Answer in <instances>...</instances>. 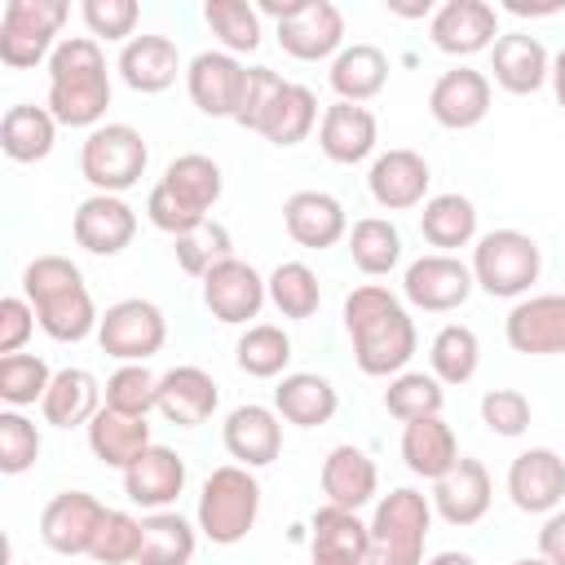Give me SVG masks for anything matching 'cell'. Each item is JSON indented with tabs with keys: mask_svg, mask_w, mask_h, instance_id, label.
<instances>
[{
	"mask_svg": "<svg viewBox=\"0 0 565 565\" xmlns=\"http://www.w3.org/2000/svg\"><path fill=\"white\" fill-rule=\"evenodd\" d=\"M481 366V340L463 322H446L428 344V371L441 384H468Z\"/></svg>",
	"mask_w": 565,
	"mask_h": 565,
	"instance_id": "7bdbcfd3",
	"label": "cell"
},
{
	"mask_svg": "<svg viewBox=\"0 0 565 565\" xmlns=\"http://www.w3.org/2000/svg\"><path fill=\"white\" fill-rule=\"evenodd\" d=\"M265 282H269V305H274L282 318L305 322V318H313L318 305H322V282H318V274H313L305 260H282V265H274V274H269Z\"/></svg>",
	"mask_w": 565,
	"mask_h": 565,
	"instance_id": "ee69618b",
	"label": "cell"
},
{
	"mask_svg": "<svg viewBox=\"0 0 565 565\" xmlns=\"http://www.w3.org/2000/svg\"><path fill=\"white\" fill-rule=\"evenodd\" d=\"M260 516V481L252 468L243 463H221L207 472L203 490H199V508H194V525L207 543L216 547H234L252 534Z\"/></svg>",
	"mask_w": 565,
	"mask_h": 565,
	"instance_id": "5b68a950",
	"label": "cell"
},
{
	"mask_svg": "<svg viewBox=\"0 0 565 565\" xmlns=\"http://www.w3.org/2000/svg\"><path fill=\"white\" fill-rule=\"evenodd\" d=\"M490 494H494V486H490V472H486V463L481 459H472V455H459V463L446 472V477H437L433 481V512L446 521V525H477L486 512H490Z\"/></svg>",
	"mask_w": 565,
	"mask_h": 565,
	"instance_id": "7402d4cb",
	"label": "cell"
},
{
	"mask_svg": "<svg viewBox=\"0 0 565 565\" xmlns=\"http://www.w3.org/2000/svg\"><path fill=\"white\" fill-rule=\"evenodd\" d=\"M428 35L450 57H472L481 49H494L499 40V13L486 0H446L428 18Z\"/></svg>",
	"mask_w": 565,
	"mask_h": 565,
	"instance_id": "ac0fdd59",
	"label": "cell"
},
{
	"mask_svg": "<svg viewBox=\"0 0 565 565\" xmlns=\"http://www.w3.org/2000/svg\"><path fill=\"white\" fill-rule=\"evenodd\" d=\"M199 282H203V305H207V313H212L216 322H225V327H243V322L260 318V309H265V300H269L265 274H260L256 265L238 260V256L212 265Z\"/></svg>",
	"mask_w": 565,
	"mask_h": 565,
	"instance_id": "4fadbf2b",
	"label": "cell"
},
{
	"mask_svg": "<svg viewBox=\"0 0 565 565\" xmlns=\"http://www.w3.org/2000/svg\"><path fill=\"white\" fill-rule=\"evenodd\" d=\"M375 141H380V124L358 102H331L322 110V119H318V146H322V154L331 163L353 168V163L375 154Z\"/></svg>",
	"mask_w": 565,
	"mask_h": 565,
	"instance_id": "83f0119b",
	"label": "cell"
},
{
	"mask_svg": "<svg viewBox=\"0 0 565 565\" xmlns=\"http://www.w3.org/2000/svg\"><path fill=\"white\" fill-rule=\"evenodd\" d=\"M40 327L35 309L26 296H4L0 300V358L9 353H22V344L31 340V331Z\"/></svg>",
	"mask_w": 565,
	"mask_h": 565,
	"instance_id": "11a10c76",
	"label": "cell"
},
{
	"mask_svg": "<svg viewBox=\"0 0 565 565\" xmlns=\"http://www.w3.org/2000/svg\"><path fill=\"white\" fill-rule=\"evenodd\" d=\"M441 406H446V384L433 371H402L384 388V411L402 424L424 419V415H441Z\"/></svg>",
	"mask_w": 565,
	"mask_h": 565,
	"instance_id": "bcb514c9",
	"label": "cell"
},
{
	"mask_svg": "<svg viewBox=\"0 0 565 565\" xmlns=\"http://www.w3.org/2000/svg\"><path fill=\"white\" fill-rule=\"evenodd\" d=\"M508 499L530 512V516H547L561 508L565 499V459L547 446H530L508 463Z\"/></svg>",
	"mask_w": 565,
	"mask_h": 565,
	"instance_id": "ffe728a7",
	"label": "cell"
},
{
	"mask_svg": "<svg viewBox=\"0 0 565 565\" xmlns=\"http://www.w3.org/2000/svg\"><path fill=\"white\" fill-rule=\"evenodd\" d=\"M221 441L230 450V459H238L243 468H265L282 455V424L274 406L260 402H243L225 415L221 424Z\"/></svg>",
	"mask_w": 565,
	"mask_h": 565,
	"instance_id": "603a6c76",
	"label": "cell"
},
{
	"mask_svg": "<svg viewBox=\"0 0 565 565\" xmlns=\"http://www.w3.org/2000/svg\"><path fill=\"white\" fill-rule=\"evenodd\" d=\"M419 234H424L428 247H437L446 256H455L459 247L477 243V207H472V199L455 194V190L450 194H433L424 203V212H419Z\"/></svg>",
	"mask_w": 565,
	"mask_h": 565,
	"instance_id": "8d00e7d4",
	"label": "cell"
},
{
	"mask_svg": "<svg viewBox=\"0 0 565 565\" xmlns=\"http://www.w3.org/2000/svg\"><path fill=\"white\" fill-rule=\"evenodd\" d=\"M53 141H57V119L49 106H31V102H18L4 110L0 119V150L13 159V163H40L53 154Z\"/></svg>",
	"mask_w": 565,
	"mask_h": 565,
	"instance_id": "d590c367",
	"label": "cell"
},
{
	"mask_svg": "<svg viewBox=\"0 0 565 565\" xmlns=\"http://www.w3.org/2000/svg\"><path fill=\"white\" fill-rule=\"evenodd\" d=\"M185 490V459L172 446H146L128 468H124V494L137 508L163 512L181 499Z\"/></svg>",
	"mask_w": 565,
	"mask_h": 565,
	"instance_id": "d4e9b609",
	"label": "cell"
},
{
	"mask_svg": "<svg viewBox=\"0 0 565 565\" xmlns=\"http://www.w3.org/2000/svg\"><path fill=\"white\" fill-rule=\"evenodd\" d=\"M433 530V499L397 486L366 521V565H424V543Z\"/></svg>",
	"mask_w": 565,
	"mask_h": 565,
	"instance_id": "8992f818",
	"label": "cell"
},
{
	"mask_svg": "<svg viewBox=\"0 0 565 565\" xmlns=\"http://www.w3.org/2000/svg\"><path fill=\"white\" fill-rule=\"evenodd\" d=\"M71 18L66 0H9L0 13V62L9 71H31L62 44L57 31Z\"/></svg>",
	"mask_w": 565,
	"mask_h": 565,
	"instance_id": "9c48e42d",
	"label": "cell"
},
{
	"mask_svg": "<svg viewBox=\"0 0 565 565\" xmlns=\"http://www.w3.org/2000/svg\"><path fill=\"white\" fill-rule=\"evenodd\" d=\"M234 362L252 380H278L291 366V335L274 322H252L234 344Z\"/></svg>",
	"mask_w": 565,
	"mask_h": 565,
	"instance_id": "b9f144b4",
	"label": "cell"
},
{
	"mask_svg": "<svg viewBox=\"0 0 565 565\" xmlns=\"http://www.w3.org/2000/svg\"><path fill=\"white\" fill-rule=\"evenodd\" d=\"M349 256L366 278H384L402 265V230L388 216H362L349 230Z\"/></svg>",
	"mask_w": 565,
	"mask_h": 565,
	"instance_id": "60d3db41",
	"label": "cell"
},
{
	"mask_svg": "<svg viewBox=\"0 0 565 565\" xmlns=\"http://www.w3.org/2000/svg\"><path fill=\"white\" fill-rule=\"evenodd\" d=\"M503 340L530 358L565 353V291L521 296L503 318Z\"/></svg>",
	"mask_w": 565,
	"mask_h": 565,
	"instance_id": "2e32d148",
	"label": "cell"
},
{
	"mask_svg": "<svg viewBox=\"0 0 565 565\" xmlns=\"http://www.w3.org/2000/svg\"><path fill=\"white\" fill-rule=\"evenodd\" d=\"M199 547V525L185 521L181 512L163 508L141 516V552L137 565H190Z\"/></svg>",
	"mask_w": 565,
	"mask_h": 565,
	"instance_id": "74e56055",
	"label": "cell"
},
{
	"mask_svg": "<svg viewBox=\"0 0 565 565\" xmlns=\"http://www.w3.org/2000/svg\"><path fill=\"white\" fill-rule=\"evenodd\" d=\"M115 71L132 93H163L181 75V53L168 35H132L119 49Z\"/></svg>",
	"mask_w": 565,
	"mask_h": 565,
	"instance_id": "f546056e",
	"label": "cell"
},
{
	"mask_svg": "<svg viewBox=\"0 0 565 565\" xmlns=\"http://www.w3.org/2000/svg\"><path fill=\"white\" fill-rule=\"evenodd\" d=\"M481 424L494 433V437H521L530 428V397L521 388H490L481 397Z\"/></svg>",
	"mask_w": 565,
	"mask_h": 565,
	"instance_id": "db71d44e",
	"label": "cell"
},
{
	"mask_svg": "<svg viewBox=\"0 0 565 565\" xmlns=\"http://www.w3.org/2000/svg\"><path fill=\"white\" fill-rule=\"evenodd\" d=\"M318 481H322L327 503H331V508H344V512H358V508H366V503L380 494V468H375V459H371L362 446H353V441H340V446L327 450Z\"/></svg>",
	"mask_w": 565,
	"mask_h": 565,
	"instance_id": "484cf974",
	"label": "cell"
},
{
	"mask_svg": "<svg viewBox=\"0 0 565 565\" xmlns=\"http://www.w3.org/2000/svg\"><path fill=\"white\" fill-rule=\"evenodd\" d=\"M512 565H547L543 556H521V561H512Z\"/></svg>",
	"mask_w": 565,
	"mask_h": 565,
	"instance_id": "94428289",
	"label": "cell"
},
{
	"mask_svg": "<svg viewBox=\"0 0 565 565\" xmlns=\"http://www.w3.org/2000/svg\"><path fill=\"white\" fill-rule=\"evenodd\" d=\"M137 552H141V521L119 512V508H110L88 556L97 565H137Z\"/></svg>",
	"mask_w": 565,
	"mask_h": 565,
	"instance_id": "816d5d0a",
	"label": "cell"
},
{
	"mask_svg": "<svg viewBox=\"0 0 565 565\" xmlns=\"http://www.w3.org/2000/svg\"><path fill=\"white\" fill-rule=\"evenodd\" d=\"M97 344L115 362H146L168 344V318L146 296L115 300L97 322Z\"/></svg>",
	"mask_w": 565,
	"mask_h": 565,
	"instance_id": "8fae6325",
	"label": "cell"
},
{
	"mask_svg": "<svg viewBox=\"0 0 565 565\" xmlns=\"http://www.w3.org/2000/svg\"><path fill=\"white\" fill-rule=\"evenodd\" d=\"M552 93H556V106L565 110V49L552 57Z\"/></svg>",
	"mask_w": 565,
	"mask_h": 565,
	"instance_id": "680465c9",
	"label": "cell"
},
{
	"mask_svg": "<svg viewBox=\"0 0 565 565\" xmlns=\"http://www.w3.org/2000/svg\"><path fill=\"white\" fill-rule=\"evenodd\" d=\"M221 388L203 366H172L159 375V415L177 428H199L216 415Z\"/></svg>",
	"mask_w": 565,
	"mask_h": 565,
	"instance_id": "f1b7e54d",
	"label": "cell"
},
{
	"mask_svg": "<svg viewBox=\"0 0 565 565\" xmlns=\"http://www.w3.org/2000/svg\"><path fill=\"white\" fill-rule=\"evenodd\" d=\"M428 181H433L428 159L419 150H406V146H393V150L375 154L371 159V172H366V190H371V199L384 212L424 207L428 203Z\"/></svg>",
	"mask_w": 565,
	"mask_h": 565,
	"instance_id": "e0dca14e",
	"label": "cell"
},
{
	"mask_svg": "<svg viewBox=\"0 0 565 565\" xmlns=\"http://www.w3.org/2000/svg\"><path fill=\"white\" fill-rule=\"evenodd\" d=\"M468 269H472V282L486 296L521 300V296H530V287L543 274V252L521 230H490L472 243V265Z\"/></svg>",
	"mask_w": 565,
	"mask_h": 565,
	"instance_id": "52a82bcc",
	"label": "cell"
},
{
	"mask_svg": "<svg viewBox=\"0 0 565 565\" xmlns=\"http://www.w3.org/2000/svg\"><path fill=\"white\" fill-rule=\"evenodd\" d=\"M366 521L344 508H318L309 521V565H366Z\"/></svg>",
	"mask_w": 565,
	"mask_h": 565,
	"instance_id": "4dcf8cb0",
	"label": "cell"
},
{
	"mask_svg": "<svg viewBox=\"0 0 565 565\" xmlns=\"http://www.w3.org/2000/svg\"><path fill=\"white\" fill-rule=\"evenodd\" d=\"M327 79H331V88H335L340 102H358L362 106V102H371V97L384 93V84H388V57L375 44H344L331 57Z\"/></svg>",
	"mask_w": 565,
	"mask_h": 565,
	"instance_id": "e575fe53",
	"label": "cell"
},
{
	"mask_svg": "<svg viewBox=\"0 0 565 565\" xmlns=\"http://www.w3.org/2000/svg\"><path fill=\"white\" fill-rule=\"evenodd\" d=\"M234 124L260 132L269 146H300L318 124V97L269 66H247V97Z\"/></svg>",
	"mask_w": 565,
	"mask_h": 565,
	"instance_id": "277c9868",
	"label": "cell"
},
{
	"mask_svg": "<svg viewBox=\"0 0 565 565\" xmlns=\"http://www.w3.org/2000/svg\"><path fill=\"white\" fill-rule=\"evenodd\" d=\"M424 565H477L468 552H437V556H428Z\"/></svg>",
	"mask_w": 565,
	"mask_h": 565,
	"instance_id": "91938a15",
	"label": "cell"
},
{
	"mask_svg": "<svg viewBox=\"0 0 565 565\" xmlns=\"http://www.w3.org/2000/svg\"><path fill=\"white\" fill-rule=\"evenodd\" d=\"M150 441V424L146 419H132V415H119V411H97L93 424H88V450L93 459H102L106 468H128Z\"/></svg>",
	"mask_w": 565,
	"mask_h": 565,
	"instance_id": "ab89813d",
	"label": "cell"
},
{
	"mask_svg": "<svg viewBox=\"0 0 565 565\" xmlns=\"http://www.w3.org/2000/svg\"><path fill=\"white\" fill-rule=\"evenodd\" d=\"M344 331H349L358 371L375 380L402 375L419 349L411 309L402 305V296H393L380 282H362L344 296Z\"/></svg>",
	"mask_w": 565,
	"mask_h": 565,
	"instance_id": "6da1fadb",
	"label": "cell"
},
{
	"mask_svg": "<svg viewBox=\"0 0 565 565\" xmlns=\"http://www.w3.org/2000/svg\"><path fill=\"white\" fill-rule=\"evenodd\" d=\"M106 503L88 490H62L40 512V539L57 556H88L97 543V530L106 521Z\"/></svg>",
	"mask_w": 565,
	"mask_h": 565,
	"instance_id": "5bb4252c",
	"label": "cell"
},
{
	"mask_svg": "<svg viewBox=\"0 0 565 565\" xmlns=\"http://www.w3.org/2000/svg\"><path fill=\"white\" fill-rule=\"evenodd\" d=\"M402 459H406V468H411L415 477H424V481L446 477V472L459 463L455 428H450L441 415H424V419L402 424Z\"/></svg>",
	"mask_w": 565,
	"mask_h": 565,
	"instance_id": "836d02e7",
	"label": "cell"
},
{
	"mask_svg": "<svg viewBox=\"0 0 565 565\" xmlns=\"http://www.w3.org/2000/svg\"><path fill=\"white\" fill-rule=\"evenodd\" d=\"M565 0H552V4H521V0H508V13L516 18H547V13H561Z\"/></svg>",
	"mask_w": 565,
	"mask_h": 565,
	"instance_id": "6f0895ef",
	"label": "cell"
},
{
	"mask_svg": "<svg viewBox=\"0 0 565 565\" xmlns=\"http://www.w3.org/2000/svg\"><path fill=\"white\" fill-rule=\"evenodd\" d=\"M40 450H44V441H40L35 419H26L22 411H9V406H4V411H0V472L18 477V472L35 468Z\"/></svg>",
	"mask_w": 565,
	"mask_h": 565,
	"instance_id": "f907efd6",
	"label": "cell"
},
{
	"mask_svg": "<svg viewBox=\"0 0 565 565\" xmlns=\"http://www.w3.org/2000/svg\"><path fill=\"white\" fill-rule=\"evenodd\" d=\"M274 18L278 44L296 62H322L344 49V13L331 0H291V4H260Z\"/></svg>",
	"mask_w": 565,
	"mask_h": 565,
	"instance_id": "30bf717a",
	"label": "cell"
},
{
	"mask_svg": "<svg viewBox=\"0 0 565 565\" xmlns=\"http://www.w3.org/2000/svg\"><path fill=\"white\" fill-rule=\"evenodd\" d=\"M102 406H106L102 384H97V375L84 371V366H62V371H53V384H49V393H44V402H40L44 424H53V428H79V424L88 428Z\"/></svg>",
	"mask_w": 565,
	"mask_h": 565,
	"instance_id": "d6a6232c",
	"label": "cell"
},
{
	"mask_svg": "<svg viewBox=\"0 0 565 565\" xmlns=\"http://www.w3.org/2000/svg\"><path fill=\"white\" fill-rule=\"evenodd\" d=\"M203 22L212 26V35L221 40L225 53H256L260 49V9L243 4V0H207L203 4Z\"/></svg>",
	"mask_w": 565,
	"mask_h": 565,
	"instance_id": "7dc6e473",
	"label": "cell"
},
{
	"mask_svg": "<svg viewBox=\"0 0 565 565\" xmlns=\"http://www.w3.org/2000/svg\"><path fill=\"white\" fill-rule=\"evenodd\" d=\"M490 71H494V84L512 97H530L539 93L547 79H552V53L543 49L539 35L530 31H508L494 40L490 49Z\"/></svg>",
	"mask_w": 565,
	"mask_h": 565,
	"instance_id": "cb8c5ba5",
	"label": "cell"
},
{
	"mask_svg": "<svg viewBox=\"0 0 565 565\" xmlns=\"http://www.w3.org/2000/svg\"><path fill=\"white\" fill-rule=\"evenodd\" d=\"M102 397H106V411L146 419L150 411H159V375H154L146 362H119V366L106 375Z\"/></svg>",
	"mask_w": 565,
	"mask_h": 565,
	"instance_id": "f6af8a7d",
	"label": "cell"
},
{
	"mask_svg": "<svg viewBox=\"0 0 565 565\" xmlns=\"http://www.w3.org/2000/svg\"><path fill=\"white\" fill-rule=\"evenodd\" d=\"M49 384H53V371H49V362L40 353H9V358H0V402L9 411H26V406L44 402Z\"/></svg>",
	"mask_w": 565,
	"mask_h": 565,
	"instance_id": "c3c4849f",
	"label": "cell"
},
{
	"mask_svg": "<svg viewBox=\"0 0 565 565\" xmlns=\"http://www.w3.org/2000/svg\"><path fill=\"white\" fill-rule=\"evenodd\" d=\"M274 411L296 428H318V424H331V415L340 411V393L318 371H287L274 388Z\"/></svg>",
	"mask_w": 565,
	"mask_h": 565,
	"instance_id": "1f68e13d",
	"label": "cell"
},
{
	"mask_svg": "<svg viewBox=\"0 0 565 565\" xmlns=\"http://www.w3.org/2000/svg\"><path fill=\"white\" fill-rule=\"evenodd\" d=\"M79 18H84V26H88V35L102 44H128L132 40V31H137V18H141V9H137V0H84L79 4Z\"/></svg>",
	"mask_w": 565,
	"mask_h": 565,
	"instance_id": "f5cc1de1",
	"label": "cell"
},
{
	"mask_svg": "<svg viewBox=\"0 0 565 565\" xmlns=\"http://www.w3.org/2000/svg\"><path fill=\"white\" fill-rule=\"evenodd\" d=\"M159 185H163L177 203H185L190 212L207 216V212L216 207L221 190H225V177H221V163L207 159V154H177V159L163 168Z\"/></svg>",
	"mask_w": 565,
	"mask_h": 565,
	"instance_id": "f35d334b",
	"label": "cell"
},
{
	"mask_svg": "<svg viewBox=\"0 0 565 565\" xmlns=\"http://www.w3.org/2000/svg\"><path fill=\"white\" fill-rule=\"evenodd\" d=\"M282 225H287L291 243H300L309 252H327L340 238H349V216H344L340 199L327 190H296L282 203Z\"/></svg>",
	"mask_w": 565,
	"mask_h": 565,
	"instance_id": "4316f807",
	"label": "cell"
},
{
	"mask_svg": "<svg viewBox=\"0 0 565 565\" xmlns=\"http://www.w3.org/2000/svg\"><path fill=\"white\" fill-rule=\"evenodd\" d=\"M230 247H234V243H230V230H225L221 221H203L194 234H185V238H172L177 265H181L185 274H194V278H203L212 265L230 260V256H234Z\"/></svg>",
	"mask_w": 565,
	"mask_h": 565,
	"instance_id": "681fc988",
	"label": "cell"
},
{
	"mask_svg": "<svg viewBox=\"0 0 565 565\" xmlns=\"http://www.w3.org/2000/svg\"><path fill=\"white\" fill-rule=\"evenodd\" d=\"M150 146L132 124H102L79 146V177L93 194H124L146 177Z\"/></svg>",
	"mask_w": 565,
	"mask_h": 565,
	"instance_id": "ba28073f",
	"label": "cell"
},
{
	"mask_svg": "<svg viewBox=\"0 0 565 565\" xmlns=\"http://www.w3.org/2000/svg\"><path fill=\"white\" fill-rule=\"evenodd\" d=\"M22 296L31 300L35 318H40V331L57 344H79L88 335H97V305H93V291L79 274V265L71 256H57V252H44L35 260H26L22 269Z\"/></svg>",
	"mask_w": 565,
	"mask_h": 565,
	"instance_id": "7a4b0ae2",
	"label": "cell"
},
{
	"mask_svg": "<svg viewBox=\"0 0 565 565\" xmlns=\"http://www.w3.org/2000/svg\"><path fill=\"white\" fill-rule=\"evenodd\" d=\"M428 115L450 128V132H463V128H477L486 115H490V75L477 71V66H450L433 79L428 88Z\"/></svg>",
	"mask_w": 565,
	"mask_h": 565,
	"instance_id": "d6986e66",
	"label": "cell"
},
{
	"mask_svg": "<svg viewBox=\"0 0 565 565\" xmlns=\"http://www.w3.org/2000/svg\"><path fill=\"white\" fill-rule=\"evenodd\" d=\"M185 93L207 119H238L247 97V66L225 49H203L185 62Z\"/></svg>",
	"mask_w": 565,
	"mask_h": 565,
	"instance_id": "7c38bea8",
	"label": "cell"
},
{
	"mask_svg": "<svg viewBox=\"0 0 565 565\" xmlns=\"http://www.w3.org/2000/svg\"><path fill=\"white\" fill-rule=\"evenodd\" d=\"M71 234L93 256H119L137 238V212L124 194H88L71 216Z\"/></svg>",
	"mask_w": 565,
	"mask_h": 565,
	"instance_id": "44dd1931",
	"label": "cell"
},
{
	"mask_svg": "<svg viewBox=\"0 0 565 565\" xmlns=\"http://www.w3.org/2000/svg\"><path fill=\"white\" fill-rule=\"evenodd\" d=\"M44 106L66 128H88V132L102 128L106 106H110V71H106V53L93 35H66L53 49Z\"/></svg>",
	"mask_w": 565,
	"mask_h": 565,
	"instance_id": "3957f363",
	"label": "cell"
},
{
	"mask_svg": "<svg viewBox=\"0 0 565 565\" xmlns=\"http://www.w3.org/2000/svg\"><path fill=\"white\" fill-rule=\"evenodd\" d=\"M472 291H477L472 269H468L459 256H446V252H428V256L411 260L406 274H402V296H406V305H415V309H424V313H450V309H459Z\"/></svg>",
	"mask_w": 565,
	"mask_h": 565,
	"instance_id": "9a60e30c",
	"label": "cell"
},
{
	"mask_svg": "<svg viewBox=\"0 0 565 565\" xmlns=\"http://www.w3.org/2000/svg\"><path fill=\"white\" fill-rule=\"evenodd\" d=\"M539 556L547 565H565V508L547 512V521L539 530Z\"/></svg>",
	"mask_w": 565,
	"mask_h": 565,
	"instance_id": "9f6ffc18",
	"label": "cell"
}]
</instances>
